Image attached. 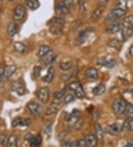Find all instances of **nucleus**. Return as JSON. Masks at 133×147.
Wrapping results in <instances>:
<instances>
[{
	"label": "nucleus",
	"instance_id": "1",
	"mask_svg": "<svg viewBox=\"0 0 133 147\" xmlns=\"http://www.w3.org/2000/svg\"><path fill=\"white\" fill-rule=\"evenodd\" d=\"M69 88L74 92L75 95H76L78 98L82 99L85 97V92L84 91V88L83 87H82V84H81L79 82H77V81L72 82V83L70 84Z\"/></svg>",
	"mask_w": 133,
	"mask_h": 147
},
{
	"label": "nucleus",
	"instance_id": "2",
	"mask_svg": "<svg viewBox=\"0 0 133 147\" xmlns=\"http://www.w3.org/2000/svg\"><path fill=\"white\" fill-rule=\"evenodd\" d=\"M126 102L121 98L115 99L114 102H112V109L114 112L117 115H121L124 113L126 109Z\"/></svg>",
	"mask_w": 133,
	"mask_h": 147
},
{
	"label": "nucleus",
	"instance_id": "3",
	"mask_svg": "<svg viewBox=\"0 0 133 147\" xmlns=\"http://www.w3.org/2000/svg\"><path fill=\"white\" fill-rule=\"evenodd\" d=\"M25 15H26V8L22 5H19L15 7L13 13V18L16 22H21L24 20Z\"/></svg>",
	"mask_w": 133,
	"mask_h": 147
},
{
	"label": "nucleus",
	"instance_id": "4",
	"mask_svg": "<svg viewBox=\"0 0 133 147\" xmlns=\"http://www.w3.org/2000/svg\"><path fill=\"white\" fill-rule=\"evenodd\" d=\"M126 13V11H123V10L115 7V9L112 10L111 12L107 15L106 17V22H113L115 20H118V19L121 18V16H124Z\"/></svg>",
	"mask_w": 133,
	"mask_h": 147
},
{
	"label": "nucleus",
	"instance_id": "5",
	"mask_svg": "<svg viewBox=\"0 0 133 147\" xmlns=\"http://www.w3.org/2000/svg\"><path fill=\"white\" fill-rule=\"evenodd\" d=\"M32 123V120L30 118H25V117H18L13 120L12 126L13 128L19 127V126H28Z\"/></svg>",
	"mask_w": 133,
	"mask_h": 147
},
{
	"label": "nucleus",
	"instance_id": "6",
	"mask_svg": "<svg viewBox=\"0 0 133 147\" xmlns=\"http://www.w3.org/2000/svg\"><path fill=\"white\" fill-rule=\"evenodd\" d=\"M27 137H28V138H25V139L30 142V146L32 147H39L41 146V141H42V138H41L40 135L33 136L31 134H29V135H27Z\"/></svg>",
	"mask_w": 133,
	"mask_h": 147
},
{
	"label": "nucleus",
	"instance_id": "7",
	"mask_svg": "<svg viewBox=\"0 0 133 147\" xmlns=\"http://www.w3.org/2000/svg\"><path fill=\"white\" fill-rule=\"evenodd\" d=\"M37 96L43 103H47L50 98V90L47 87H43L39 90Z\"/></svg>",
	"mask_w": 133,
	"mask_h": 147
},
{
	"label": "nucleus",
	"instance_id": "8",
	"mask_svg": "<svg viewBox=\"0 0 133 147\" xmlns=\"http://www.w3.org/2000/svg\"><path fill=\"white\" fill-rule=\"evenodd\" d=\"M115 59L112 57H102L98 60V64L100 65L107 67V68H112L115 65Z\"/></svg>",
	"mask_w": 133,
	"mask_h": 147
},
{
	"label": "nucleus",
	"instance_id": "9",
	"mask_svg": "<svg viewBox=\"0 0 133 147\" xmlns=\"http://www.w3.org/2000/svg\"><path fill=\"white\" fill-rule=\"evenodd\" d=\"M61 107V103L59 101V100L56 99V100L53 101L52 102V104L50 106V107L48 108L46 111V114L47 115H53V114H55L56 112L59 111Z\"/></svg>",
	"mask_w": 133,
	"mask_h": 147
},
{
	"label": "nucleus",
	"instance_id": "10",
	"mask_svg": "<svg viewBox=\"0 0 133 147\" xmlns=\"http://www.w3.org/2000/svg\"><path fill=\"white\" fill-rule=\"evenodd\" d=\"M122 28V24H120L118 22H114V23L110 24L108 27L106 28V32L109 34H116L121 31Z\"/></svg>",
	"mask_w": 133,
	"mask_h": 147
},
{
	"label": "nucleus",
	"instance_id": "11",
	"mask_svg": "<svg viewBox=\"0 0 133 147\" xmlns=\"http://www.w3.org/2000/svg\"><path fill=\"white\" fill-rule=\"evenodd\" d=\"M70 12V9L66 7L64 5L63 0L60 1L59 3L57 4L56 7H55V13L59 15H67Z\"/></svg>",
	"mask_w": 133,
	"mask_h": 147
},
{
	"label": "nucleus",
	"instance_id": "12",
	"mask_svg": "<svg viewBox=\"0 0 133 147\" xmlns=\"http://www.w3.org/2000/svg\"><path fill=\"white\" fill-rule=\"evenodd\" d=\"M27 108H28L30 113L32 114L33 116H37V115H39V114L41 113V106H39L38 103H36V102H30L27 105Z\"/></svg>",
	"mask_w": 133,
	"mask_h": 147
},
{
	"label": "nucleus",
	"instance_id": "13",
	"mask_svg": "<svg viewBox=\"0 0 133 147\" xmlns=\"http://www.w3.org/2000/svg\"><path fill=\"white\" fill-rule=\"evenodd\" d=\"M55 59H56V54L52 51L49 54H47V55L43 57L42 58H41V60L42 63H44V65H48L53 63L55 60Z\"/></svg>",
	"mask_w": 133,
	"mask_h": 147
},
{
	"label": "nucleus",
	"instance_id": "14",
	"mask_svg": "<svg viewBox=\"0 0 133 147\" xmlns=\"http://www.w3.org/2000/svg\"><path fill=\"white\" fill-rule=\"evenodd\" d=\"M123 130V126L120 123H113L109 127L108 132L111 135H117Z\"/></svg>",
	"mask_w": 133,
	"mask_h": 147
},
{
	"label": "nucleus",
	"instance_id": "15",
	"mask_svg": "<svg viewBox=\"0 0 133 147\" xmlns=\"http://www.w3.org/2000/svg\"><path fill=\"white\" fill-rule=\"evenodd\" d=\"M86 77L90 80H96L98 77V72L95 68H90L86 71Z\"/></svg>",
	"mask_w": 133,
	"mask_h": 147
},
{
	"label": "nucleus",
	"instance_id": "16",
	"mask_svg": "<svg viewBox=\"0 0 133 147\" xmlns=\"http://www.w3.org/2000/svg\"><path fill=\"white\" fill-rule=\"evenodd\" d=\"M87 147H96L97 146V137L94 135H88L85 137Z\"/></svg>",
	"mask_w": 133,
	"mask_h": 147
},
{
	"label": "nucleus",
	"instance_id": "17",
	"mask_svg": "<svg viewBox=\"0 0 133 147\" xmlns=\"http://www.w3.org/2000/svg\"><path fill=\"white\" fill-rule=\"evenodd\" d=\"M54 77H55V69L53 67H50L48 68L47 75L43 77L42 80L46 83H51L54 79Z\"/></svg>",
	"mask_w": 133,
	"mask_h": 147
},
{
	"label": "nucleus",
	"instance_id": "18",
	"mask_svg": "<svg viewBox=\"0 0 133 147\" xmlns=\"http://www.w3.org/2000/svg\"><path fill=\"white\" fill-rule=\"evenodd\" d=\"M19 31V27H18L17 24L14 22H11L9 23L7 28V32L9 36H13L16 33Z\"/></svg>",
	"mask_w": 133,
	"mask_h": 147
},
{
	"label": "nucleus",
	"instance_id": "19",
	"mask_svg": "<svg viewBox=\"0 0 133 147\" xmlns=\"http://www.w3.org/2000/svg\"><path fill=\"white\" fill-rule=\"evenodd\" d=\"M17 69V67L15 65H9L5 68V77L6 78H9L15 73Z\"/></svg>",
	"mask_w": 133,
	"mask_h": 147
},
{
	"label": "nucleus",
	"instance_id": "20",
	"mask_svg": "<svg viewBox=\"0 0 133 147\" xmlns=\"http://www.w3.org/2000/svg\"><path fill=\"white\" fill-rule=\"evenodd\" d=\"M84 123V120L83 118H79L76 119V121L73 123L71 126H69V129L70 131H73V130H78V129H81L83 126Z\"/></svg>",
	"mask_w": 133,
	"mask_h": 147
},
{
	"label": "nucleus",
	"instance_id": "21",
	"mask_svg": "<svg viewBox=\"0 0 133 147\" xmlns=\"http://www.w3.org/2000/svg\"><path fill=\"white\" fill-rule=\"evenodd\" d=\"M122 26L128 28L133 29V14L129 15L123 20Z\"/></svg>",
	"mask_w": 133,
	"mask_h": 147
},
{
	"label": "nucleus",
	"instance_id": "22",
	"mask_svg": "<svg viewBox=\"0 0 133 147\" xmlns=\"http://www.w3.org/2000/svg\"><path fill=\"white\" fill-rule=\"evenodd\" d=\"M130 2H131V0H118L117 5H116V7L120 8V9L126 12V11L129 8Z\"/></svg>",
	"mask_w": 133,
	"mask_h": 147
},
{
	"label": "nucleus",
	"instance_id": "23",
	"mask_svg": "<svg viewBox=\"0 0 133 147\" xmlns=\"http://www.w3.org/2000/svg\"><path fill=\"white\" fill-rule=\"evenodd\" d=\"M106 91V87L104 84H98L92 89V94L95 96H100L102 95Z\"/></svg>",
	"mask_w": 133,
	"mask_h": 147
},
{
	"label": "nucleus",
	"instance_id": "24",
	"mask_svg": "<svg viewBox=\"0 0 133 147\" xmlns=\"http://www.w3.org/2000/svg\"><path fill=\"white\" fill-rule=\"evenodd\" d=\"M52 51V49H50V47L47 46V45H41L39 47V51H38V56L40 58H42L45 55Z\"/></svg>",
	"mask_w": 133,
	"mask_h": 147
},
{
	"label": "nucleus",
	"instance_id": "25",
	"mask_svg": "<svg viewBox=\"0 0 133 147\" xmlns=\"http://www.w3.org/2000/svg\"><path fill=\"white\" fill-rule=\"evenodd\" d=\"M121 34H122V37L124 38V40H126L130 39V37L133 36V29L123 27L121 28Z\"/></svg>",
	"mask_w": 133,
	"mask_h": 147
},
{
	"label": "nucleus",
	"instance_id": "26",
	"mask_svg": "<svg viewBox=\"0 0 133 147\" xmlns=\"http://www.w3.org/2000/svg\"><path fill=\"white\" fill-rule=\"evenodd\" d=\"M18 137L16 135H10L7 138V147H17L18 146Z\"/></svg>",
	"mask_w": 133,
	"mask_h": 147
},
{
	"label": "nucleus",
	"instance_id": "27",
	"mask_svg": "<svg viewBox=\"0 0 133 147\" xmlns=\"http://www.w3.org/2000/svg\"><path fill=\"white\" fill-rule=\"evenodd\" d=\"M103 13V10L101 7H98L92 12V15H91V20L92 22H96L97 20H99L101 18V15Z\"/></svg>",
	"mask_w": 133,
	"mask_h": 147
},
{
	"label": "nucleus",
	"instance_id": "28",
	"mask_svg": "<svg viewBox=\"0 0 133 147\" xmlns=\"http://www.w3.org/2000/svg\"><path fill=\"white\" fill-rule=\"evenodd\" d=\"M26 4L31 10H36L40 6L39 0H26Z\"/></svg>",
	"mask_w": 133,
	"mask_h": 147
},
{
	"label": "nucleus",
	"instance_id": "29",
	"mask_svg": "<svg viewBox=\"0 0 133 147\" xmlns=\"http://www.w3.org/2000/svg\"><path fill=\"white\" fill-rule=\"evenodd\" d=\"M14 49L16 51L20 53V54H24L26 51V46L24 45L23 43L20 42H16L13 45Z\"/></svg>",
	"mask_w": 133,
	"mask_h": 147
},
{
	"label": "nucleus",
	"instance_id": "30",
	"mask_svg": "<svg viewBox=\"0 0 133 147\" xmlns=\"http://www.w3.org/2000/svg\"><path fill=\"white\" fill-rule=\"evenodd\" d=\"M90 32H92V31H90V30H85V31H83L80 33L78 37L80 43L84 42L87 40V38H88Z\"/></svg>",
	"mask_w": 133,
	"mask_h": 147
},
{
	"label": "nucleus",
	"instance_id": "31",
	"mask_svg": "<svg viewBox=\"0 0 133 147\" xmlns=\"http://www.w3.org/2000/svg\"><path fill=\"white\" fill-rule=\"evenodd\" d=\"M124 113L128 119L133 120V106L131 103H126V109L124 111Z\"/></svg>",
	"mask_w": 133,
	"mask_h": 147
},
{
	"label": "nucleus",
	"instance_id": "32",
	"mask_svg": "<svg viewBox=\"0 0 133 147\" xmlns=\"http://www.w3.org/2000/svg\"><path fill=\"white\" fill-rule=\"evenodd\" d=\"M15 88H16V92L19 95H23L25 94V88L21 80H19L16 82V85H15Z\"/></svg>",
	"mask_w": 133,
	"mask_h": 147
},
{
	"label": "nucleus",
	"instance_id": "33",
	"mask_svg": "<svg viewBox=\"0 0 133 147\" xmlns=\"http://www.w3.org/2000/svg\"><path fill=\"white\" fill-rule=\"evenodd\" d=\"M123 126V130H130L133 131V120L128 119L124 123Z\"/></svg>",
	"mask_w": 133,
	"mask_h": 147
},
{
	"label": "nucleus",
	"instance_id": "34",
	"mask_svg": "<svg viewBox=\"0 0 133 147\" xmlns=\"http://www.w3.org/2000/svg\"><path fill=\"white\" fill-rule=\"evenodd\" d=\"M60 68L63 71H68L72 68L73 67V63L71 61H66V62H61L60 63Z\"/></svg>",
	"mask_w": 133,
	"mask_h": 147
},
{
	"label": "nucleus",
	"instance_id": "35",
	"mask_svg": "<svg viewBox=\"0 0 133 147\" xmlns=\"http://www.w3.org/2000/svg\"><path fill=\"white\" fill-rule=\"evenodd\" d=\"M50 22L55 25H63L65 24V20L61 17H54L50 20Z\"/></svg>",
	"mask_w": 133,
	"mask_h": 147
},
{
	"label": "nucleus",
	"instance_id": "36",
	"mask_svg": "<svg viewBox=\"0 0 133 147\" xmlns=\"http://www.w3.org/2000/svg\"><path fill=\"white\" fill-rule=\"evenodd\" d=\"M108 45L112 48H114V49H119L121 47V42L119 41L118 40H111L108 42Z\"/></svg>",
	"mask_w": 133,
	"mask_h": 147
},
{
	"label": "nucleus",
	"instance_id": "37",
	"mask_svg": "<svg viewBox=\"0 0 133 147\" xmlns=\"http://www.w3.org/2000/svg\"><path fill=\"white\" fill-rule=\"evenodd\" d=\"M95 128H96V136L97 138H99V139H102L103 138V131H102V129H101V126L99 124L96 123L95 125Z\"/></svg>",
	"mask_w": 133,
	"mask_h": 147
},
{
	"label": "nucleus",
	"instance_id": "38",
	"mask_svg": "<svg viewBox=\"0 0 133 147\" xmlns=\"http://www.w3.org/2000/svg\"><path fill=\"white\" fill-rule=\"evenodd\" d=\"M78 7H79V12L82 14H84L87 12V7L84 1H79L78 2Z\"/></svg>",
	"mask_w": 133,
	"mask_h": 147
},
{
	"label": "nucleus",
	"instance_id": "39",
	"mask_svg": "<svg viewBox=\"0 0 133 147\" xmlns=\"http://www.w3.org/2000/svg\"><path fill=\"white\" fill-rule=\"evenodd\" d=\"M66 93V88H63V89L60 90V91H59V92H55V93H54V94H53V96H54V97H55V99H58V100H59V99H61V97H64V95Z\"/></svg>",
	"mask_w": 133,
	"mask_h": 147
},
{
	"label": "nucleus",
	"instance_id": "40",
	"mask_svg": "<svg viewBox=\"0 0 133 147\" xmlns=\"http://www.w3.org/2000/svg\"><path fill=\"white\" fill-rule=\"evenodd\" d=\"M75 100V96L73 94H67L64 97V103H65V104H68V103H70V102H73V100Z\"/></svg>",
	"mask_w": 133,
	"mask_h": 147
},
{
	"label": "nucleus",
	"instance_id": "41",
	"mask_svg": "<svg viewBox=\"0 0 133 147\" xmlns=\"http://www.w3.org/2000/svg\"><path fill=\"white\" fill-rule=\"evenodd\" d=\"M50 31L53 34H59L62 32V30L61 28H59V26H53V27L50 28Z\"/></svg>",
	"mask_w": 133,
	"mask_h": 147
},
{
	"label": "nucleus",
	"instance_id": "42",
	"mask_svg": "<svg viewBox=\"0 0 133 147\" xmlns=\"http://www.w3.org/2000/svg\"><path fill=\"white\" fill-rule=\"evenodd\" d=\"M76 144L77 147H87V143H86L85 140H84V139H79L77 140Z\"/></svg>",
	"mask_w": 133,
	"mask_h": 147
},
{
	"label": "nucleus",
	"instance_id": "43",
	"mask_svg": "<svg viewBox=\"0 0 133 147\" xmlns=\"http://www.w3.org/2000/svg\"><path fill=\"white\" fill-rule=\"evenodd\" d=\"M63 2H64L66 7L70 10L71 7H72V5H73V0H63Z\"/></svg>",
	"mask_w": 133,
	"mask_h": 147
},
{
	"label": "nucleus",
	"instance_id": "44",
	"mask_svg": "<svg viewBox=\"0 0 133 147\" xmlns=\"http://www.w3.org/2000/svg\"><path fill=\"white\" fill-rule=\"evenodd\" d=\"M108 2V0H98V5H99L100 7H104L106 4Z\"/></svg>",
	"mask_w": 133,
	"mask_h": 147
},
{
	"label": "nucleus",
	"instance_id": "45",
	"mask_svg": "<svg viewBox=\"0 0 133 147\" xmlns=\"http://www.w3.org/2000/svg\"><path fill=\"white\" fill-rule=\"evenodd\" d=\"M33 71H34V75H35V77L36 78V77H39V74H40V72H41V68H39V67H35Z\"/></svg>",
	"mask_w": 133,
	"mask_h": 147
},
{
	"label": "nucleus",
	"instance_id": "46",
	"mask_svg": "<svg viewBox=\"0 0 133 147\" xmlns=\"http://www.w3.org/2000/svg\"><path fill=\"white\" fill-rule=\"evenodd\" d=\"M5 77V68L0 67V81Z\"/></svg>",
	"mask_w": 133,
	"mask_h": 147
},
{
	"label": "nucleus",
	"instance_id": "47",
	"mask_svg": "<svg viewBox=\"0 0 133 147\" xmlns=\"http://www.w3.org/2000/svg\"><path fill=\"white\" fill-rule=\"evenodd\" d=\"M5 139V135H4V134H0V146L3 144Z\"/></svg>",
	"mask_w": 133,
	"mask_h": 147
},
{
	"label": "nucleus",
	"instance_id": "48",
	"mask_svg": "<svg viewBox=\"0 0 133 147\" xmlns=\"http://www.w3.org/2000/svg\"><path fill=\"white\" fill-rule=\"evenodd\" d=\"M123 147H133V140H130V142H128L127 144Z\"/></svg>",
	"mask_w": 133,
	"mask_h": 147
},
{
	"label": "nucleus",
	"instance_id": "49",
	"mask_svg": "<svg viewBox=\"0 0 133 147\" xmlns=\"http://www.w3.org/2000/svg\"><path fill=\"white\" fill-rule=\"evenodd\" d=\"M129 53H130V55L132 57H133V45H132L129 49Z\"/></svg>",
	"mask_w": 133,
	"mask_h": 147
},
{
	"label": "nucleus",
	"instance_id": "50",
	"mask_svg": "<svg viewBox=\"0 0 133 147\" xmlns=\"http://www.w3.org/2000/svg\"><path fill=\"white\" fill-rule=\"evenodd\" d=\"M131 93H132V96H133V86H132V88H131Z\"/></svg>",
	"mask_w": 133,
	"mask_h": 147
},
{
	"label": "nucleus",
	"instance_id": "51",
	"mask_svg": "<svg viewBox=\"0 0 133 147\" xmlns=\"http://www.w3.org/2000/svg\"><path fill=\"white\" fill-rule=\"evenodd\" d=\"M8 1H10V2H12V1H13V0H8Z\"/></svg>",
	"mask_w": 133,
	"mask_h": 147
},
{
	"label": "nucleus",
	"instance_id": "52",
	"mask_svg": "<svg viewBox=\"0 0 133 147\" xmlns=\"http://www.w3.org/2000/svg\"><path fill=\"white\" fill-rule=\"evenodd\" d=\"M1 1H2V0H0V2H1Z\"/></svg>",
	"mask_w": 133,
	"mask_h": 147
}]
</instances>
